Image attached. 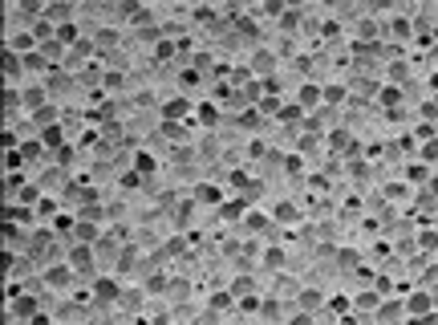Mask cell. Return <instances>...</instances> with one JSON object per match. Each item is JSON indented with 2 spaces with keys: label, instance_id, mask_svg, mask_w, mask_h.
I'll return each mask as SVG.
<instances>
[{
  "label": "cell",
  "instance_id": "obj_1",
  "mask_svg": "<svg viewBox=\"0 0 438 325\" xmlns=\"http://www.w3.org/2000/svg\"><path fill=\"white\" fill-rule=\"evenodd\" d=\"M73 264H77V269H85V264H89V252H85V248H73V252H69V269H73Z\"/></svg>",
  "mask_w": 438,
  "mask_h": 325
}]
</instances>
